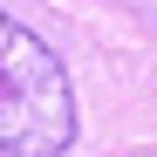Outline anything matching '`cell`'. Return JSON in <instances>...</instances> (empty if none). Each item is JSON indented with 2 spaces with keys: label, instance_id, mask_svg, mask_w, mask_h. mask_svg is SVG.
<instances>
[{
  "label": "cell",
  "instance_id": "1",
  "mask_svg": "<svg viewBox=\"0 0 157 157\" xmlns=\"http://www.w3.org/2000/svg\"><path fill=\"white\" fill-rule=\"evenodd\" d=\"M75 144V89L62 55L0 14V157H62Z\"/></svg>",
  "mask_w": 157,
  "mask_h": 157
}]
</instances>
